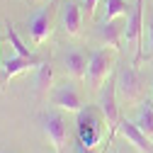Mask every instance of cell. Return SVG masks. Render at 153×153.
<instances>
[{"instance_id": "11", "label": "cell", "mask_w": 153, "mask_h": 153, "mask_svg": "<svg viewBox=\"0 0 153 153\" xmlns=\"http://www.w3.org/2000/svg\"><path fill=\"white\" fill-rule=\"evenodd\" d=\"M117 131H122L126 141L134 143L141 153H153V143H151V136H146V134L136 126V122H129V119H119V126Z\"/></svg>"}, {"instance_id": "17", "label": "cell", "mask_w": 153, "mask_h": 153, "mask_svg": "<svg viewBox=\"0 0 153 153\" xmlns=\"http://www.w3.org/2000/svg\"><path fill=\"white\" fill-rule=\"evenodd\" d=\"M5 27H7V39H10V44H12V49H15V53H20V56H32L29 53V49L22 44V39H20V34H17V29H15V25L7 20L5 22Z\"/></svg>"}, {"instance_id": "5", "label": "cell", "mask_w": 153, "mask_h": 153, "mask_svg": "<svg viewBox=\"0 0 153 153\" xmlns=\"http://www.w3.org/2000/svg\"><path fill=\"white\" fill-rule=\"evenodd\" d=\"M53 15H56V3L51 0L49 5H44L39 12H34L27 20V32L34 39V44H44L51 34V25H53Z\"/></svg>"}, {"instance_id": "3", "label": "cell", "mask_w": 153, "mask_h": 153, "mask_svg": "<svg viewBox=\"0 0 153 153\" xmlns=\"http://www.w3.org/2000/svg\"><path fill=\"white\" fill-rule=\"evenodd\" d=\"M141 32H143V0L134 3L131 15L126 17V27H124V42L134 44V66H139L143 61V42H141Z\"/></svg>"}, {"instance_id": "6", "label": "cell", "mask_w": 153, "mask_h": 153, "mask_svg": "<svg viewBox=\"0 0 153 153\" xmlns=\"http://www.w3.org/2000/svg\"><path fill=\"white\" fill-rule=\"evenodd\" d=\"M51 102L61 109H68V112H80L85 105H83V95L78 90L73 80H66V83H59L53 90H51Z\"/></svg>"}, {"instance_id": "8", "label": "cell", "mask_w": 153, "mask_h": 153, "mask_svg": "<svg viewBox=\"0 0 153 153\" xmlns=\"http://www.w3.org/2000/svg\"><path fill=\"white\" fill-rule=\"evenodd\" d=\"M100 109L105 114V119L109 124V129H117L119 126V105H117V78H109L107 85L100 92Z\"/></svg>"}, {"instance_id": "10", "label": "cell", "mask_w": 153, "mask_h": 153, "mask_svg": "<svg viewBox=\"0 0 153 153\" xmlns=\"http://www.w3.org/2000/svg\"><path fill=\"white\" fill-rule=\"evenodd\" d=\"M124 27H126V22H114V20H109V22H100L97 25V39L102 42V44H107V46H112L114 51H122L124 46Z\"/></svg>"}, {"instance_id": "20", "label": "cell", "mask_w": 153, "mask_h": 153, "mask_svg": "<svg viewBox=\"0 0 153 153\" xmlns=\"http://www.w3.org/2000/svg\"><path fill=\"white\" fill-rule=\"evenodd\" d=\"M0 78H3V63H0Z\"/></svg>"}, {"instance_id": "14", "label": "cell", "mask_w": 153, "mask_h": 153, "mask_svg": "<svg viewBox=\"0 0 153 153\" xmlns=\"http://www.w3.org/2000/svg\"><path fill=\"white\" fill-rule=\"evenodd\" d=\"M51 90H53V68L49 61H44L39 66V73H36V95L46 97Z\"/></svg>"}, {"instance_id": "2", "label": "cell", "mask_w": 153, "mask_h": 153, "mask_svg": "<svg viewBox=\"0 0 153 153\" xmlns=\"http://www.w3.org/2000/svg\"><path fill=\"white\" fill-rule=\"evenodd\" d=\"M39 122H42V129L49 136V141L53 143L56 153H63L68 139H71V126H68V119L63 117L61 112H42L39 114Z\"/></svg>"}, {"instance_id": "21", "label": "cell", "mask_w": 153, "mask_h": 153, "mask_svg": "<svg viewBox=\"0 0 153 153\" xmlns=\"http://www.w3.org/2000/svg\"><path fill=\"white\" fill-rule=\"evenodd\" d=\"M119 153H129V151H119Z\"/></svg>"}, {"instance_id": "1", "label": "cell", "mask_w": 153, "mask_h": 153, "mask_svg": "<svg viewBox=\"0 0 153 153\" xmlns=\"http://www.w3.org/2000/svg\"><path fill=\"white\" fill-rule=\"evenodd\" d=\"M105 114L100 107H83L78 112V122H75V129H78V143L85 148H92L95 143H100L102 134H105Z\"/></svg>"}, {"instance_id": "7", "label": "cell", "mask_w": 153, "mask_h": 153, "mask_svg": "<svg viewBox=\"0 0 153 153\" xmlns=\"http://www.w3.org/2000/svg\"><path fill=\"white\" fill-rule=\"evenodd\" d=\"M141 90H143V85H141V75H139L136 66L134 63L131 66H122V71L117 75V92L126 102H136L141 97Z\"/></svg>"}, {"instance_id": "15", "label": "cell", "mask_w": 153, "mask_h": 153, "mask_svg": "<svg viewBox=\"0 0 153 153\" xmlns=\"http://www.w3.org/2000/svg\"><path fill=\"white\" fill-rule=\"evenodd\" d=\"M134 10L131 3H126V0H105V17L102 22H109L114 20V17H129Z\"/></svg>"}, {"instance_id": "19", "label": "cell", "mask_w": 153, "mask_h": 153, "mask_svg": "<svg viewBox=\"0 0 153 153\" xmlns=\"http://www.w3.org/2000/svg\"><path fill=\"white\" fill-rule=\"evenodd\" d=\"M148 46H151V53H153V22L148 25Z\"/></svg>"}, {"instance_id": "4", "label": "cell", "mask_w": 153, "mask_h": 153, "mask_svg": "<svg viewBox=\"0 0 153 153\" xmlns=\"http://www.w3.org/2000/svg\"><path fill=\"white\" fill-rule=\"evenodd\" d=\"M114 66V53L109 49H97L90 53V63H88V83L92 90H100L107 80V75Z\"/></svg>"}, {"instance_id": "9", "label": "cell", "mask_w": 153, "mask_h": 153, "mask_svg": "<svg viewBox=\"0 0 153 153\" xmlns=\"http://www.w3.org/2000/svg\"><path fill=\"white\" fill-rule=\"evenodd\" d=\"M44 61H46V59H42V56H36V53H32V56H20V53H15L12 59H7V61H5V66H3V78H0V88L5 90V85H7V80H10V78H15V75H17V73H22V71L39 68Z\"/></svg>"}, {"instance_id": "13", "label": "cell", "mask_w": 153, "mask_h": 153, "mask_svg": "<svg viewBox=\"0 0 153 153\" xmlns=\"http://www.w3.org/2000/svg\"><path fill=\"white\" fill-rule=\"evenodd\" d=\"M80 22H83V7L75 3H66L61 7V29L68 36L80 34Z\"/></svg>"}, {"instance_id": "12", "label": "cell", "mask_w": 153, "mask_h": 153, "mask_svg": "<svg viewBox=\"0 0 153 153\" xmlns=\"http://www.w3.org/2000/svg\"><path fill=\"white\" fill-rule=\"evenodd\" d=\"M88 63H90V59L80 49H71L63 56V68H66V73L71 75V78H75V80L88 78Z\"/></svg>"}, {"instance_id": "16", "label": "cell", "mask_w": 153, "mask_h": 153, "mask_svg": "<svg viewBox=\"0 0 153 153\" xmlns=\"http://www.w3.org/2000/svg\"><path fill=\"white\" fill-rule=\"evenodd\" d=\"M136 126L146 134V136H153V105L148 100L141 102L139 107V119H136Z\"/></svg>"}, {"instance_id": "18", "label": "cell", "mask_w": 153, "mask_h": 153, "mask_svg": "<svg viewBox=\"0 0 153 153\" xmlns=\"http://www.w3.org/2000/svg\"><path fill=\"white\" fill-rule=\"evenodd\" d=\"M95 5H97V0H83V15H88V17H92V12H95Z\"/></svg>"}]
</instances>
